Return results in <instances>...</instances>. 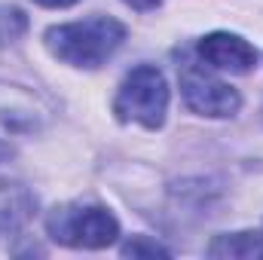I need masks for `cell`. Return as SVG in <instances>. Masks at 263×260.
Segmentation results:
<instances>
[{"label":"cell","mask_w":263,"mask_h":260,"mask_svg":"<svg viewBox=\"0 0 263 260\" xmlns=\"http://www.w3.org/2000/svg\"><path fill=\"white\" fill-rule=\"evenodd\" d=\"M123 257H168L172 251L165 245H159L156 239H147V236H132L129 242L120 248Z\"/></svg>","instance_id":"obj_8"},{"label":"cell","mask_w":263,"mask_h":260,"mask_svg":"<svg viewBox=\"0 0 263 260\" xmlns=\"http://www.w3.org/2000/svg\"><path fill=\"white\" fill-rule=\"evenodd\" d=\"M46 230L55 242L70 248H107L120 236L117 217L101 205H55L46 217Z\"/></svg>","instance_id":"obj_3"},{"label":"cell","mask_w":263,"mask_h":260,"mask_svg":"<svg viewBox=\"0 0 263 260\" xmlns=\"http://www.w3.org/2000/svg\"><path fill=\"white\" fill-rule=\"evenodd\" d=\"M208 257L260 260L263 257V236L260 233H227V236H217L208 245Z\"/></svg>","instance_id":"obj_7"},{"label":"cell","mask_w":263,"mask_h":260,"mask_svg":"<svg viewBox=\"0 0 263 260\" xmlns=\"http://www.w3.org/2000/svg\"><path fill=\"white\" fill-rule=\"evenodd\" d=\"M34 3H40L46 9H65V6H73L77 0H34Z\"/></svg>","instance_id":"obj_10"},{"label":"cell","mask_w":263,"mask_h":260,"mask_svg":"<svg viewBox=\"0 0 263 260\" xmlns=\"http://www.w3.org/2000/svg\"><path fill=\"white\" fill-rule=\"evenodd\" d=\"M0 156H3V150H0Z\"/></svg>","instance_id":"obj_11"},{"label":"cell","mask_w":263,"mask_h":260,"mask_svg":"<svg viewBox=\"0 0 263 260\" xmlns=\"http://www.w3.org/2000/svg\"><path fill=\"white\" fill-rule=\"evenodd\" d=\"M126 40V25L110 15H92L83 22L52 25L43 34L46 49L73 67H98L104 65Z\"/></svg>","instance_id":"obj_1"},{"label":"cell","mask_w":263,"mask_h":260,"mask_svg":"<svg viewBox=\"0 0 263 260\" xmlns=\"http://www.w3.org/2000/svg\"><path fill=\"white\" fill-rule=\"evenodd\" d=\"M181 95L184 104L199 117L220 120V117H233L242 107V95L230 83L208 73L202 65H187L181 70Z\"/></svg>","instance_id":"obj_4"},{"label":"cell","mask_w":263,"mask_h":260,"mask_svg":"<svg viewBox=\"0 0 263 260\" xmlns=\"http://www.w3.org/2000/svg\"><path fill=\"white\" fill-rule=\"evenodd\" d=\"M199 59L205 65L217 67V70H230V73H248L257 65V49L230 31H214L208 37L199 40Z\"/></svg>","instance_id":"obj_5"},{"label":"cell","mask_w":263,"mask_h":260,"mask_svg":"<svg viewBox=\"0 0 263 260\" xmlns=\"http://www.w3.org/2000/svg\"><path fill=\"white\" fill-rule=\"evenodd\" d=\"M37 214V196L31 193L22 181H0V233L12 236L31 224Z\"/></svg>","instance_id":"obj_6"},{"label":"cell","mask_w":263,"mask_h":260,"mask_svg":"<svg viewBox=\"0 0 263 260\" xmlns=\"http://www.w3.org/2000/svg\"><path fill=\"white\" fill-rule=\"evenodd\" d=\"M168 110V86L162 70L153 65H138L120 83L114 98V114L120 123H138L144 129H162Z\"/></svg>","instance_id":"obj_2"},{"label":"cell","mask_w":263,"mask_h":260,"mask_svg":"<svg viewBox=\"0 0 263 260\" xmlns=\"http://www.w3.org/2000/svg\"><path fill=\"white\" fill-rule=\"evenodd\" d=\"M123 3H129V6H135V9H141V12H147V9H156L162 0H123Z\"/></svg>","instance_id":"obj_9"}]
</instances>
